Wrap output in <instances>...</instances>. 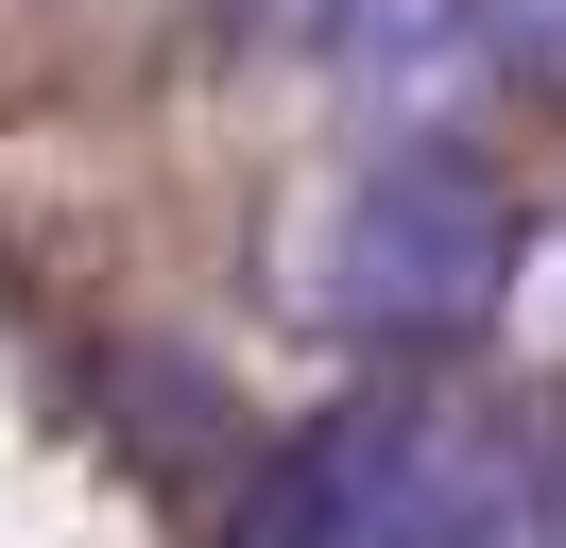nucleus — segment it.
<instances>
[{
  "label": "nucleus",
  "mask_w": 566,
  "mask_h": 548,
  "mask_svg": "<svg viewBox=\"0 0 566 548\" xmlns=\"http://www.w3.org/2000/svg\"><path fill=\"white\" fill-rule=\"evenodd\" d=\"M447 445H463V411L344 394V411H310V429L241 479V531H223V548H395L429 514V479H447Z\"/></svg>",
  "instance_id": "f03ea898"
},
{
  "label": "nucleus",
  "mask_w": 566,
  "mask_h": 548,
  "mask_svg": "<svg viewBox=\"0 0 566 548\" xmlns=\"http://www.w3.org/2000/svg\"><path fill=\"white\" fill-rule=\"evenodd\" d=\"M395 548H549V479H532L497 429H463L447 479H429V514H412Z\"/></svg>",
  "instance_id": "20e7f679"
},
{
  "label": "nucleus",
  "mask_w": 566,
  "mask_h": 548,
  "mask_svg": "<svg viewBox=\"0 0 566 548\" xmlns=\"http://www.w3.org/2000/svg\"><path fill=\"white\" fill-rule=\"evenodd\" d=\"M223 18L275 34V52H326V34H344V0H223Z\"/></svg>",
  "instance_id": "0eeeda50"
},
{
  "label": "nucleus",
  "mask_w": 566,
  "mask_h": 548,
  "mask_svg": "<svg viewBox=\"0 0 566 548\" xmlns=\"http://www.w3.org/2000/svg\"><path fill=\"white\" fill-rule=\"evenodd\" d=\"M515 205L481 155H447V120H378L310 205L275 223V292L292 326L360 342V360H447L515 308Z\"/></svg>",
  "instance_id": "f257e3e1"
},
{
  "label": "nucleus",
  "mask_w": 566,
  "mask_h": 548,
  "mask_svg": "<svg viewBox=\"0 0 566 548\" xmlns=\"http://www.w3.org/2000/svg\"><path fill=\"white\" fill-rule=\"evenodd\" d=\"M497 326H515L532 360H566V223H532V240H515V308H497Z\"/></svg>",
  "instance_id": "39448f33"
},
{
  "label": "nucleus",
  "mask_w": 566,
  "mask_h": 548,
  "mask_svg": "<svg viewBox=\"0 0 566 548\" xmlns=\"http://www.w3.org/2000/svg\"><path fill=\"white\" fill-rule=\"evenodd\" d=\"M326 52H344V86L378 103V120H447V103L497 68V18L481 0H344Z\"/></svg>",
  "instance_id": "7ed1b4c3"
},
{
  "label": "nucleus",
  "mask_w": 566,
  "mask_h": 548,
  "mask_svg": "<svg viewBox=\"0 0 566 548\" xmlns=\"http://www.w3.org/2000/svg\"><path fill=\"white\" fill-rule=\"evenodd\" d=\"M481 18H497V68L566 103V0H481Z\"/></svg>",
  "instance_id": "423d86ee"
}]
</instances>
